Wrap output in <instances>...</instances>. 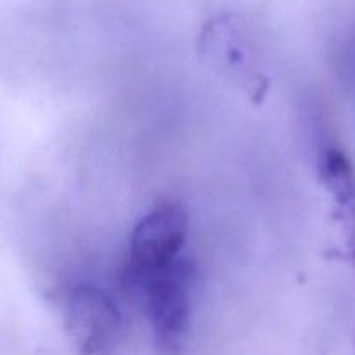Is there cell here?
Here are the masks:
<instances>
[{
	"label": "cell",
	"instance_id": "5",
	"mask_svg": "<svg viewBox=\"0 0 355 355\" xmlns=\"http://www.w3.org/2000/svg\"><path fill=\"white\" fill-rule=\"evenodd\" d=\"M319 180L335 203L349 255L355 263V166L340 148H328L318 163Z\"/></svg>",
	"mask_w": 355,
	"mask_h": 355
},
{
	"label": "cell",
	"instance_id": "4",
	"mask_svg": "<svg viewBox=\"0 0 355 355\" xmlns=\"http://www.w3.org/2000/svg\"><path fill=\"white\" fill-rule=\"evenodd\" d=\"M200 54L207 58L208 64L218 68L222 75L238 83L246 96L253 101L263 99L269 78L255 47L234 17H215L203 28Z\"/></svg>",
	"mask_w": 355,
	"mask_h": 355
},
{
	"label": "cell",
	"instance_id": "3",
	"mask_svg": "<svg viewBox=\"0 0 355 355\" xmlns=\"http://www.w3.org/2000/svg\"><path fill=\"white\" fill-rule=\"evenodd\" d=\"M189 215L177 201H162L155 205L135 224L128 243L123 279L146 276L166 269L184 259Z\"/></svg>",
	"mask_w": 355,
	"mask_h": 355
},
{
	"label": "cell",
	"instance_id": "2",
	"mask_svg": "<svg viewBox=\"0 0 355 355\" xmlns=\"http://www.w3.org/2000/svg\"><path fill=\"white\" fill-rule=\"evenodd\" d=\"M66 333L80 355H113L123 336L116 300L94 283H76L62 298Z\"/></svg>",
	"mask_w": 355,
	"mask_h": 355
},
{
	"label": "cell",
	"instance_id": "1",
	"mask_svg": "<svg viewBox=\"0 0 355 355\" xmlns=\"http://www.w3.org/2000/svg\"><path fill=\"white\" fill-rule=\"evenodd\" d=\"M137 297L151 328L156 349L163 355H180L193 324L194 272L186 259L146 276L123 279Z\"/></svg>",
	"mask_w": 355,
	"mask_h": 355
}]
</instances>
